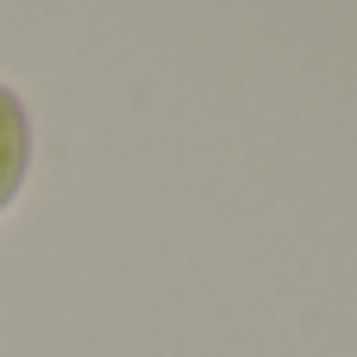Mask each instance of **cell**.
I'll return each mask as SVG.
<instances>
[{
    "instance_id": "6da1fadb",
    "label": "cell",
    "mask_w": 357,
    "mask_h": 357,
    "mask_svg": "<svg viewBox=\"0 0 357 357\" xmlns=\"http://www.w3.org/2000/svg\"><path fill=\"white\" fill-rule=\"evenodd\" d=\"M25 157H31L25 107L13 100V88H0V207L13 201V188H19V176H25Z\"/></svg>"
}]
</instances>
